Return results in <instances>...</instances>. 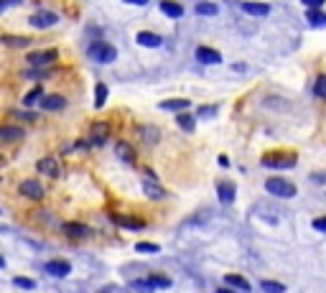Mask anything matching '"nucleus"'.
<instances>
[{"mask_svg":"<svg viewBox=\"0 0 326 293\" xmlns=\"http://www.w3.org/2000/svg\"><path fill=\"white\" fill-rule=\"evenodd\" d=\"M112 219H115V224H120L125 230H143L145 227L143 219H135V217H127V214H120V217H112Z\"/></svg>","mask_w":326,"mask_h":293,"instance_id":"14","label":"nucleus"},{"mask_svg":"<svg viewBox=\"0 0 326 293\" xmlns=\"http://www.w3.org/2000/svg\"><path fill=\"white\" fill-rule=\"evenodd\" d=\"M197 13H199V16H217L219 8H217L214 3H199V6H197Z\"/></svg>","mask_w":326,"mask_h":293,"instance_id":"24","label":"nucleus"},{"mask_svg":"<svg viewBox=\"0 0 326 293\" xmlns=\"http://www.w3.org/2000/svg\"><path fill=\"white\" fill-rule=\"evenodd\" d=\"M94 107H102L105 105V100H107V87L105 84H97V89H94Z\"/></svg>","mask_w":326,"mask_h":293,"instance_id":"29","label":"nucleus"},{"mask_svg":"<svg viewBox=\"0 0 326 293\" xmlns=\"http://www.w3.org/2000/svg\"><path fill=\"white\" fill-rule=\"evenodd\" d=\"M138 252H158V245H150V242H138L135 245Z\"/></svg>","mask_w":326,"mask_h":293,"instance_id":"31","label":"nucleus"},{"mask_svg":"<svg viewBox=\"0 0 326 293\" xmlns=\"http://www.w3.org/2000/svg\"><path fill=\"white\" fill-rule=\"evenodd\" d=\"M263 166H268V169H293L296 156L293 153H268V156H263Z\"/></svg>","mask_w":326,"mask_h":293,"instance_id":"3","label":"nucleus"},{"mask_svg":"<svg viewBox=\"0 0 326 293\" xmlns=\"http://www.w3.org/2000/svg\"><path fill=\"white\" fill-rule=\"evenodd\" d=\"M143 191H145V197H150L153 202L166 199V191H163V186L155 184V179H145V181H143Z\"/></svg>","mask_w":326,"mask_h":293,"instance_id":"8","label":"nucleus"},{"mask_svg":"<svg viewBox=\"0 0 326 293\" xmlns=\"http://www.w3.org/2000/svg\"><path fill=\"white\" fill-rule=\"evenodd\" d=\"M16 285H18V288H28V290H31V288H36V283H34V280H28V278H16Z\"/></svg>","mask_w":326,"mask_h":293,"instance_id":"34","label":"nucleus"},{"mask_svg":"<svg viewBox=\"0 0 326 293\" xmlns=\"http://www.w3.org/2000/svg\"><path fill=\"white\" fill-rule=\"evenodd\" d=\"M11 3H16V0H3V8H8Z\"/></svg>","mask_w":326,"mask_h":293,"instance_id":"40","label":"nucleus"},{"mask_svg":"<svg viewBox=\"0 0 326 293\" xmlns=\"http://www.w3.org/2000/svg\"><path fill=\"white\" fill-rule=\"evenodd\" d=\"M176 122H179V127H181V130H186V133H191V130H194V125H197V122H194V117H191V115H186V112L176 115Z\"/></svg>","mask_w":326,"mask_h":293,"instance_id":"23","label":"nucleus"},{"mask_svg":"<svg viewBox=\"0 0 326 293\" xmlns=\"http://www.w3.org/2000/svg\"><path fill=\"white\" fill-rule=\"evenodd\" d=\"M138 44L140 46H148V49H155V46H160V36L158 34H150V31H143V34H138Z\"/></svg>","mask_w":326,"mask_h":293,"instance_id":"17","label":"nucleus"},{"mask_svg":"<svg viewBox=\"0 0 326 293\" xmlns=\"http://www.w3.org/2000/svg\"><path fill=\"white\" fill-rule=\"evenodd\" d=\"M224 283H230V285H235V288H240V290H250V283L242 278V275H235V273H230V275H224Z\"/></svg>","mask_w":326,"mask_h":293,"instance_id":"21","label":"nucleus"},{"mask_svg":"<svg viewBox=\"0 0 326 293\" xmlns=\"http://www.w3.org/2000/svg\"><path fill=\"white\" fill-rule=\"evenodd\" d=\"M69 270H72V265L67 260H49L46 263V273L54 278H64V275H69Z\"/></svg>","mask_w":326,"mask_h":293,"instance_id":"7","label":"nucleus"},{"mask_svg":"<svg viewBox=\"0 0 326 293\" xmlns=\"http://www.w3.org/2000/svg\"><path fill=\"white\" fill-rule=\"evenodd\" d=\"M41 94H44V92H41V87H36V89H34L31 94H26V100H23V102H26V105H34V102H36V100H39Z\"/></svg>","mask_w":326,"mask_h":293,"instance_id":"33","label":"nucleus"},{"mask_svg":"<svg viewBox=\"0 0 326 293\" xmlns=\"http://www.w3.org/2000/svg\"><path fill=\"white\" fill-rule=\"evenodd\" d=\"M56 59V51L54 49H49V51H36V54H28V61L34 64V67H44V64H51Z\"/></svg>","mask_w":326,"mask_h":293,"instance_id":"12","label":"nucleus"},{"mask_svg":"<svg viewBox=\"0 0 326 293\" xmlns=\"http://www.w3.org/2000/svg\"><path fill=\"white\" fill-rule=\"evenodd\" d=\"M313 94H316V97H321V100H326V74H321V77L316 79V84H313Z\"/></svg>","mask_w":326,"mask_h":293,"instance_id":"26","label":"nucleus"},{"mask_svg":"<svg viewBox=\"0 0 326 293\" xmlns=\"http://www.w3.org/2000/svg\"><path fill=\"white\" fill-rule=\"evenodd\" d=\"M303 6H308V8H313V11H316V8H321V6H323V0H303Z\"/></svg>","mask_w":326,"mask_h":293,"instance_id":"36","label":"nucleus"},{"mask_svg":"<svg viewBox=\"0 0 326 293\" xmlns=\"http://www.w3.org/2000/svg\"><path fill=\"white\" fill-rule=\"evenodd\" d=\"M160 11L166 13V16H171V18L184 16V8H181L179 3H174V0H160Z\"/></svg>","mask_w":326,"mask_h":293,"instance_id":"16","label":"nucleus"},{"mask_svg":"<svg viewBox=\"0 0 326 293\" xmlns=\"http://www.w3.org/2000/svg\"><path fill=\"white\" fill-rule=\"evenodd\" d=\"M313 230H318V232H326V217H318V219H313Z\"/></svg>","mask_w":326,"mask_h":293,"instance_id":"35","label":"nucleus"},{"mask_svg":"<svg viewBox=\"0 0 326 293\" xmlns=\"http://www.w3.org/2000/svg\"><path fill=\"white\" fill-rule=\"evenodd\" d=\"M36 169H39L44 176H51V179H59V174H61V169H59V164H56L54 158H41V161L36 164Z\"/></svg>","mask_w":326,"mask_h":293,"instance_id":"9","label":"nucleus"},{"mask_svg":"<svg viewBox=\"0 0 326 293\" xmlns=\"http://www.w3.org/2000/svg\"><path fill=\"white\" fill-rule=\"evenodd\" d=\"M107 135H110V125H107V122H94V125H92V138H94V143H105Z\"/></svg>","mask_w":326,"mask_h":293,"instance_id":"18","label":"nucleus"},{"mask_svg":"<svg viewBox=\"0 0 326 293\" xmlns=\"http://www.w3.org/2000/svg\"><path fill=\"white\" fill-rule=\"evenodd\" d=\"M217 194H219V199H222L224 204H230V202H235V197H237V186H235L232 181H219V184H217Z\"/></svg>","mask_w":326,"mask_h":293,"instance_id":"10","label":"nucleus"},{"mask_svg":"<svg viewBox=\"0 0 326 293\" xmlns=\"http://www.w3.org/2000/svg\"><path fill=\"white\" fill-rule=\"evenodd\" d=\"M56 23H59V16L56 13H49V11L31 16V26L34 28H49V26H56Z\"/></svg>","mask_w":326,"mask_h":293,"instance_id":"5","label":"nucleus"},{"mask_svg":"<svg viewBox=\"0 0 326 293\" xmlns=\"http://www.w3.org/2000/svg\"><path fill=\"white\" fill-rule=\"evenodd\" d=\"M18 191H21L26 199H34V202L44 199V186H41L39 181H34V179H26V181H21Z\"/></svg>","mask_w":326,"mask_h":293,"instance_id":"4","label":"nucleus"},{"mask_svg":"<svg viewBox=\"0 0 326 293\" xmlns=\"http://www.w3.org/2000/svg\"><path fill=\"white\" fill-rule=\"evenodd\" d=\"M115 151H117V156H120L125 164H133V161H135V151H133V145H130V143L120 140V143L115 145Z\"/></svg>","mask_w":326,"mask_h":293,"instance_id":"15","label":"nucleus"},{"mask_svg":"<svg viewBox=\"0 0 326 293\" xmlns=\"http://www.w3.org/2000/svg\"><path fill=\"white\" fill-rule=\"evenodd\" d=\"M150 285L153 288H169L171 285V278H166V275H150Z\"/></svg>","mask_w":326,"mask_h":293,"instance_id":"28","label":"nucleus"},{"mask_svg":"<svg viewBox=\"0 0 326 293\" xmlns=\"http://www.w3.org/2000/svg\"><path fill=\"white\" fill-rule=\"evenodd\" d=\"M0 138H3L6 143H11V140H18V138H23V130H21V127H11V125H3V127H0Z\"/></svg>","mask_w":326,"mask_h":293,"instance_id":"20","label":"nucleus"},{"mask_svg":"<svg viewBox=\"0 0 326 293\" xmlns=\"http://www.w3.org/2000/svg\"><path fill=\"white\" fill-rule=\"evenodd\" d=\"M308 23H311V26H316V28H318V26H326V13L311 11V13H308Z\"/></svg>","mask_w":326,"mask_h":293,"instance_id":"27","label":"nucleus"},{"mask_svg":"<svg viewBox=\"0 0 326 293\" xmlns=\"http://www.w3.org/2000/svg\"><path fill=\"white\" fill-rule=\"evenodd\" d=\"M197 59H199L202 64H219V61H222L219 51H214V49H209V46H199V49H197Z\"/></svg>","mask_w":326,"mask_h":293,"instance_id":"11","label":"nucleus"},{"mask_svg":"<svg viewBox=\"0 0 326 293\" xmlns=\"http://www.w3.org/2000/svg\"><path fill=\"white\" fill-rule=\"evenodd\" d=\"M125 3H133V6H148V0H125Z\"/></svg>","mask_w":326,"mask_h":293,"instance_id":"38","label":"nucleus"},{"mask_svg":"<svg viewBox=\"0 0 326 293\" xmlns=\"http://www.w3.org/2000/svg\"><path fill=\"white\" fill-rule=\"evenodd\" d=\"M263 290L265 293H285V285L275 283V280H263Z\"/></svg>","mask_w":326,"mask_h":293,"instance_id":"25","label":"nucleus"},{"mask_svg":"<svg viewBox=\"0 0 326 293\" xmlns=\"http://www.w3.org/2000/svg\"><path fill=\"white\" fill-rule=\"evenodd\" d=\"M242 8H245V13H252V16H268L270 13V8L263 3H242Z\"/></svg>","mask_w":326,"mask_h":293,"instance_id":"22","label":"nucleus"},{"mask_svg":"<svg viewBox=\"0 0 326 293\" xmlns=\"http://www.w3.org/2000/svg\"><path fill=\"white\" fill-rule=\"evenodd\" d=\"M217 293H232V290H227V288H219V290H217Z\"/></svg>","mask_w":326,"mask_h":293,"instance_id":"41","label":"nucleus"},{"mask_svg":"<svg viewBox=\"0 0 326 293\" xmlns=\"http://www.w3.org/2000/svg\"><path fill=\"white\" fill-rule=\"evenodd\" d=\"M3 44L6 46H16V49H21V46H28V39H13V36H3Z\"/></svg>","mask_w":326,"mask_h":293,"instance_id":"30","label":"nucleus"},{"mask_svg":"<svg viewBox=\"0 0 326 293\" xmlns=\"http://www.w3.org/2000/svg\"><path fill=\"white\" fill-rule=\"evenodd\" d=\"M133 288H135V290H143V293H148V290H153V285H150V280H135V283H133Z\"/></svg>","mask_w":326,"mask_h":293,"instance_id":"32","label":"nucleus"},{"mask_svg":"<svg viewBox=\"0 0 326 293\" xmlns=\"http://www.w3.org/2000/svg\"><path fill=\"white\" fill-rule=\"evenodd\" d=\"M214 110H217V107H202V110H199V115H212Z\"/></svg>","mask_w":326,"mask_h":293,"instance_id":"37","label":"nucleus"},{"mask_svg":"<svg viewBox=\"0 0 326 293\" xmlns=\"http://www.w3.org/2000/svg\"><path fill=\"white\" fill-rule=\"evenodd\" d=\"M64 235L72 237V240H84V237H89V227L82 224V222H67L64 224Z\"/></svg>","mask_w":326,"mask_h":293,"instance_id":"6","label":"nucleus"},{"mask_svg":"<svg viewBox=\"0 0 326 293\" xmlns=\"http://www.w3.org/2000/svg\"><path fill=\"white\" fill-rule=\"evenodd\" d=\"M64 105H67V100H64L61 94H46V97L41 100V110H49V112H51V110H61Z\"/></svg>","mask_w":326,"mask_h":293,"instance_id":"13","label":"nucleus"},{"mask_svg":"<svg viewBox=\"0 0 326 293\" xmlns=\"http://www.w3.org/2000/svg\"><path fill=\"white\" fill-rule=\"evenodd\" d=\"M158 107L160 110H171V112H184L189 107V100H166V102H160Z\"/></svg>","mask_w":326,"mask_h":293,"instance_id":"19","label":"nucleus"},{"mask_svg":"<svg viewBox=\"0 0 326 293\" xmlns=\"http://www.w3.org/2000/svg\"><path fill=\"white\" fill-rule=\"evenodd\" d=\"M313 181H318V184H323V181H326V174H316V176H313Z\"/></svg>","mask_w":326,"mask_h":293,"instance_id":"39","label":"nucleus"},{"mask_svg":"<svg viewBox=\"0 0 326 293\" xmlns=\"http://www.w3.org/2000/svg\"><path fill=\"white\" fill-rule=\"evenodd\" d=\"M265 189L273 194V197H283V199H290V197H296V186L290 184V181H285V179H268L265 181Z\"/></svg>","mask_w":326,"mask_h":293,"instance_id":"1","label":"nucleus"},{"mask_svg":"<svg viewBox=\"0 0 326 293\" xmlns=\"http://www.w3.org/2000/svg\"><path fill=\"white\" fill-rule=\"evenodd\" d=\"M87 54H89V59H94V61H102V64H110V61H115V56H117V51H115L110 44H102V41L92 44Z\"/></svg>","mask_w":326,"mask_h":293,"instance_id":"2","label":"nucleus"}]
</instances>
